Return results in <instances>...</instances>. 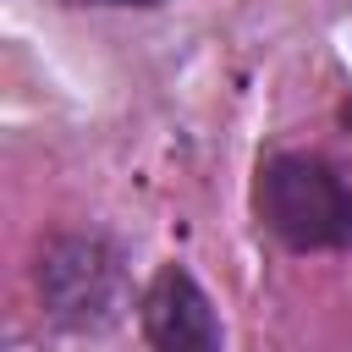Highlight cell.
Segmentation results:
<instances>
[{"label": "cell", "instance_id": "7a4b0ae2", "mask_svg": "<svg viewBox=\"0 0 352 352\" xmlns=\"http://www.w3.org/2000/svg\"><path fill=\"white\" fill-rule=\"evenodd\" d=\"M38 292L55 324L99 330L121 308V253L104 236H55L38 258Z\"/></svg>", "mask_w": 352, "mask_h": 352}, {"label": "cell", "instance_id": "277c9868", "mask_svg": "<svg viewBox=\"0 0 352 352\" xmlns=\"http://www.w3.org/2000/svg\"><path fill=\"white\" fill-rule=\"evenodd\" d=\"M66 6H154V0H66Z\"/></svg>", "mask_w": 352, "mask_h": 352}, {"label": "cell", "instance_id": "6da1fadb", "mask_svg": "<svg viewBox=\"0 0 352 352\" xmlns=\"http://www.w3.org/2000/svg\"><path fill=\"white\" fill-rule=\"evenodd\" d=\"M258 214L264 226L297 248H346L352 242V176L324 154H270L258 165Z\"/></svg>", "mask_w": 352, "mask_h": 352}, {"label": "cell", "instance_id": "5b68a950", "mask_svg": "<svg viewBox=\"0 0 352 352\" xmlns=\"http://www.w3.org/2000/svg\"><path fill=\"white\" fill-rule=\"evenodd\" d=\"M346 126H352V104H346Z\"/></svg>", "mask_w": 352, "mask_h": 352}, {"label": "cell", "instance_id": "3957f363", "mask_svg": "<svg viewBox=\"0 0 352 352\" xmlns=\"http://www.w3.org/2000/svg\"><path fill=\"white\" fill-rule=\"evenodd\" d=\"M143 336L154 352H220V319L192 270L165 264L143 292Z\"/></svg>", "mask_w": 352, "mask_h": 352}]
</instances>
